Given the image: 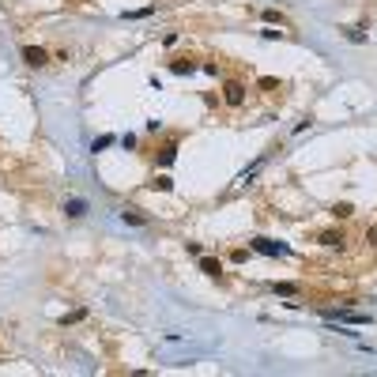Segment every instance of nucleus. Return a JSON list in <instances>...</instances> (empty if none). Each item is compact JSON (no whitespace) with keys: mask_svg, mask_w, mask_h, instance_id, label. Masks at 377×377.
Returning a JSON list of instances; mask_svg holds the SVG:
<instances>
[{"mask_svg":"<svg viewBox=\"0 0 377 377\" xmlns=\"http://www.w3.org/2000/svg\"><path fill=\"white\" fill-rule=\"evenodd\" d=\"M324 321H343V324H370L366 313H355V309H321Z\"/></svg>","mask_w":377,"mask_h":377,"instance_id":"obj_1","label":"nucleus"},{"mask_svg":"<svg viewBox=\"0 0 377 377\" xmlns=\"http://www.w3.org/2000/svg\"><path fill=\"white\" fill-rule=\"evenodd\" d=\"M249 245H253L257 253H264V257H287V253H291V245H283V241H272V238H253Z\"/></svg>","mask_w":377,"mask_h":377,"instance_id":"obj_2","label":"nucleus"},{"mask_svg":"<svg viewBox=\"0 0 377 377\" xmlns=\"http://www.w3.org/2000/svg\"><path fill=\"white\" fill-rule=\"evenodd\" d=\"M23 61L31 64V68H42V64H49V53H45L42 45H23Z\"/></svg>","mask_w":377,"mask_h":377,"instance_id":"obj_3","label":"nucleus"},{"mask_svg":"<svg viewBox=\"0 0 377 377\" xmlns=\"http://www.w3.org/2000/svg\"><path fill=\"white\" fill-rule=\"evenodd\" d=\"M223 98H227V106H241V102H245V87L230 80V83L223 87Z\"/></svg>","mask_w":377,"mask_h":377,"instance_id":"obj_4","label":"nucleus"},{"mask_svg":"<svg viewBox=\"0 0 377 377\" xmlns=\"http://www.w3.org/2000/svg\"><path fill=\"white\" fill-rule=\"evenodd\" d=\"M343 230H324V234H321V245H328V249H340L343 245Z\"/></svg>","mask_w":377,"mask_h":377,"instance_id":"obj_5","label":"nucleus"},{"mask_svg":"<svg viewBox=\"0 0 377 377\" xmlns=\"http://www.w3.org/2000/svg\"><path fill=\"white\" fill-rule=\"evenodd\" d=\"M200 272H204V275H219V272H223V264H219L215 257H204V253H200Z\"/></svg>","mask_w":377,"mask_h":377,"instance_id":"obj_6","label":"nucleus"},{"mask_svg":"<svg viewBox=\"0 0 377 377\" xmlns=\"http://www.w3.org/2000/svg\"><path fill=\"white\" fill-rule=\"evenodd\" d=\"M64 215H68V219H83L87 204H83V200H68V204H64Z\"/></svg>","mask_w":377,"mask_h":377,"instance_id":"obj_7","label":"nucleus"},{"mask_svg":"<svg viewBox=\"0 0 377 377\" xmlns=\"http://www.w3.org/2000/svg\"><path fill=\"white\" fill-rule=\"evenodd\" d=\"M170 72H173V76H192V72H196V64H192V61H173Z\"/></svg>","mask_w":377,"mask_h":377,"instance_id":"obj_8","label":"nucleus"},{"mask_svg":"<svg viewBox=\"0 0 377 377\" xmlns=\"http://www.w3.org/2000/svg\"><path fill=\"white\" fill-rule=\"evenodd\" d=\"M272 291H275L279 298H294V294H298V283H272Z\"/></svg>","mask_w":377,"mask_h":377,"instance_id":"obj_9","label":"nucleus"},{"mask_svg":"<svg viewBox=\"0 0 377 377\" xmlns=\"http://www.w3.org/2000/svg\"><path fill=\"white\" fill-rule=\"evenodd\" d=\"M121 219H124L129 227H147V219H143V215H136V211H121Z\"/></svg>","mask_w":377,"mask_h":377,"instance_id":"obj_10","label":"nucleus"},{"mask_svg":"<svg viewBox=\"0 0 377 377\" xmlns=\"http://www.w3.org/2000/svg\"><path fill=\"white\" fill-rule=\"evenodd\" d=\"M83 317H87V309H72V313L61 317V324H76V321H83Z\"/></svg>","mask_w":377,"mask_h":377,"instance_id":"obj_11","label":"nucleus"},{"mask_svg":"<svg viewBox=\"0 0 377 377\" xmlns=\"http://www.w3.org/2000/svg\"><path fill=\"white\" fill-rule=\"evenodd\" d=\"M151 189H159V192H170V189H173V181L166 178V173H162V178H155V181H151Z\"/></svg>","mask_w":377,"mask_h":377,"instance_id":"obj_12","label":"nucleus"},{"mask_svg":"<svg viewBox=\"0 0 377 377\" xmlns=\"http://www.w3.org/2000/svg\"><path fill=\"white\" fill-rule=\"evenodd\" d=\"M351 211H355L351 204H332V215H336V219H347Z\"/></svg>","mask_w":377,"mask_h":377,"instance_id":"obj_13","label":"nucleus"},{"mask_svg":"<svg viewBox=\"0 0 377 377\" xmlns=\"http://www.w3.org/2000/svg\"><path fill=\"white\" fill-rule=\"evenodd\" d=\"M279 34H283V31H275V27H264V31H260L264 42H279Z\"/></svg>","mask_w":377,"mask_h":377,"instance_id":"obj_14","label":"nucleus"},{"mask_svg":"<svg viewBox=\"0 0 377 377\" xmlns=\"http://www.w3.org/2000/svg\"><path fill=\"white\" fill-rule=\"evenodd\" d=\"M173 159H178V147H173V143H170V147H166V151H162V166H170V162H173Z\"/></svg>","mask_w":377,"mask_h":377,"instance_id":"obj_15","label":"nucleus"},{"mask_svg":"<svg viewBox=\"0 0 377 377\" xmlns=\"http://www.w3.org/2000/svg\"><path fill=\"white\" fill-rule=\"evenodd\" d=\"M264 23H268V27H275V23H283V19H279L275 8H268V12H264Z\"/></svg>","mask_w":377,"mask_h":377,"instance_id":"obj_16","label":"nucleus"},{"mask_svg":"<svg viewBox=\"0 0 377 377\" xmlns=\"http://www.w3.org/2000/svg\"><path fill=\"white\" fill-rule=\"evenodd\" d=\"M110 143H113V136H98V140L91 143V151H102V147H110Z\"/></svg>","mask_w":377,"mask_h":377,"instance_id":"obj_17","label":"nucleus"},{"mask_svg":"<svg viewBox=\"0 0 377 377\" xmlns=\"http://www.w3.org/2000/svg\"><path fill=\"white\" fill-rule=\"evenodd\" d=\"M343 34H347V38H351V42H355V45H362V42H366V34H362V31H355V27H351V31H343Z\"/></svg>","mask_w":377,"mask_h":377,"instance_id":"obj_18","label":"nucleus"},{"mask_svg":"<svg viewBox=\"0 0 377 377\" xmlns=\"http://www.w3.org/2000/svg\"><path fill=\"white\" fill-rule=\"evenodd\" d=\"M151 15V8H140V12H124L121 19H147Z\"/></svg>","mask_w":377,"mask_h":377,"instance_id":"obj_19","label":"nucleus"},{"mask_svg":"<svg viewBox=\"0 0 377 377\" xmlns=\"http://www.w3.org/2000/svg\"><path fill=\"white\" fill-rule=\"evenodd\" d=\"M260 87H264V91H275L279 80H272V76H260Z\"/></svg>","mask_w":377,"mask_h":377,"instance_id":"obj_20","label":"nucleus"},{"mask_svg":"<svg viewBox=\"0 0 377 377\" xmlns=\"http://www.w3.org/2000/svg\"><path fill=\"white\" fill-rule=\"evenodd\" d=\"M245 257H249L245 249H234V253H230V260H234V264H245Z\"/></svg>","mask_w":377,"mask_h":377,"instance_id":"obj_21","label":"nucleus"},{"mask_svg":"<svg viewBox=\"0 0 377 377\" xmlns=\"http://www.w3.org/2000/svg\"><path fill=\"white\" fill-rule=\"evenodd\" d=\"M366 241H373V245H377V227H370V230H366Z\"/></svg>","mask_w":377,"mask_h":377,"instance_id":"obj_22","label":"nucleus"}]
</instances>
